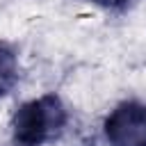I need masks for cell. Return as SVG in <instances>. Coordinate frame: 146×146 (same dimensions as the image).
<instances>
[{"label":"cell","instance_id":"7a4b0ae2","mask_svg":"<svg viewBox=\"0 0 146 146\" xmlns=\"http://www.w3.org/2000/svg\"><path fill=\"white\" fill-rule=\"evenodd\" d=\"M100 132L107 146H146V103L139 98L119 100L105 114Z\"/></svg>","mask_w":146,"mask_h":146},{"label":"cell","instance_id":"3957f363","mask_svg":"<svg viewBox=\"0 0 146 146\" xmlns=\"http://www.w3.org/2000/svg\"><path fill=\"white\" fill-rule=\"evenodd\" d=\"M21 82V55L9 41H0V100L7 98Z\"/></svg>","mask_w":146,"mask_h":146},{"label":"cell","instance_id":"6da1fadb","mask_svg":"<svg viewBox=\"0 0 146 146\" xmlns=\"http://www.w3.org/2000/svg\"><path fill=\"white\" fill-rule=\"evenodd\" d=\"M71 121V112L64 98L55 91H46L36 98L21 103L9 119L11 141L25 146H46L62 139Z\"/></svg>","mask_w":146,"mask_h":146},{"label":"cell","instance_id":"277c9868","mask_svg":"<svg viewBox=\"0 0 146 146\" xmlns=\"http://www.w3.org/2000/svg\"><path fill=\"white\" fill-rule=\"evenodd\" d=\"M82 2H89L103 11H123V9H128V5L132 0H82Z\"/></svg>","mask_w":146,"mask_h":146},{"label":"cell","instance_id":"5b68a950","mask_svg":"<svg viewBox=\"0 0 146 146\" xmlns=\"http://www.w3.org/2000/svg\"><path fill=\"white\" fill-rule=\"evenodd\" d=\"M7 146H25V144H18V141H9Z\"/></svg>","mask_w":146,"mask_h":146}]
</instances>
